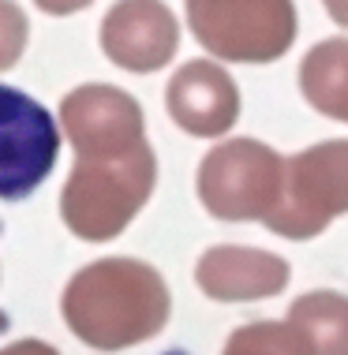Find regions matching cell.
Masks as SVG:
<instances>
[{
	"label": "cell",
	"instance_id": "cell-11",
	"mask_svg": "<svg viewBox=\"0 0 348 355\" xmlns=\"http://www.w3.org/2000/svg\"><path fill=\"white\" fill-rule=\"evenodd\" d=\"M299 90L315 112L348 123V37H330L307 49L299 64Z\"/></svg>",
	"mask_w": 348,
	"mask_h": 355
},
{
	"label": "cell",
	"instance_id": "cell-15",
	"mask_svg": "<svg viewBox=\"0 0 348 355\" xmlns=\"http://www.w3.org/2000/svg\"><path fill=\"white\" fill-rule=\"evenodd\" d=\"M38 8H42L45 15H75L83 12V8H90L94 0H34Z\"/></svg>",
	"mask_w": 348,
	"mask_h": 355
},
{
	"label": "cell",
	"instance_id": "cell-2",
	"mask_svg": "<svg viewBox=\"0 0 348 355\" xmlns=\"http://www.w3.org/2000/svg\"><path fill=\"white\" fill-rule=\"evenodd\" d=\"M158 184V157L142 142L135 150L75 153V168L60 191V217L67 232L86 243L116 239L150 202Z\"/></svg>",
	"mask_w": 348,
	"mask_h": 355
},
{
	"label": "cell",
	"instance_id": "cell-16",
	"mask_svg": "<svg viewBox=\"0 0 348 355\" xmlns=\"http://www.w3.org/2000/svg\"><path fill=\"white\" fill-rule=\"evenodd\" d=\"M0 355H60V352L45 340H15L8 348H0Z\"/></svg>",
	"mask_w": 348,
	"mask_h": 355
},
{
	"label": "cell",
	"instance_id": "cell-17",
	"mask_svg": "<svg viewBox=\"0 0 348 355\" xmlns=\"http://www.w3.org/2000/svg\"><path fill=\"white\" fill-rule=\"evenodd\" d=\"M326 4V12H330V19L341 31H348V0H322Z\"/></svg>",
	"mask_w": 348,
	"mask_h": 355
},
{
	"label": "cell",
	"instance_id": "cell-9",
	"mask_svg": "<svg viewBox=\"0 0 348 355\" xmlns=\"http://www.w3.org/2000/svg\"><path fill=\"white\" fill-rule=\"evenodd\" d=\"M169 116L195 139H217L240 120V90L214 60H188L169 79Z\"/></svg>",
	"mask_w": 348,
	"mask_h": 355
},
{
	"label": "cell",
	"instance_id": "cell-1",
	"mask_svg": "<svg viewBox=\"0 0 348 355\" xmlns=\"http://www.w3.org/2000/svg\"><path fill=\"white\" fill-rule=\"evenodd\" d=\"M67 329L98 352H120L158 337L172 295L154 266L139 258H101L83 266L60 295Z\"/></svg>",
	"mask_w": 348,
	"mask_h": 355
},
{
	"label": "cell",
	"instance_id": "cell-14",
	"mask_svg": "<svg viewBox=\"0 0 348 355\" xmlns=\"http://www.w3.org/2000/svg\"><path fill=\"white\" fill-rule=\"evenodd\" d=\"M31 23L15 0H0V71H12L26 53Z\"/></svg>",
	"mask_w": 348,
	"mask_h": 355
},
{
	"label": "cell",
	"instance_id": "cell-10",
	"mask_svg": "<svg viewBox=\"0 0 348 355\" xmlns=\"http://www.w3.org/2000/svg\"><path fill=\"white\" fill-rule=\"evenodd\" d=\"M292 281V266L274 251L221 243L210 247L195 266V284L217 303H251L281 295Z\"/></svg>",
	"mask_w": 348,
	"mask_h": 355
},
{
	"label": "cell",
	"instance_id": "cell-3",
	"mask_svg": "<svg viewBox=\"0 0 348 355\" xmlns=\"http://www.w3.org/2000/svg\"><path fill=\"white\" fill-rule=\"evenodd\" d=\"M195 42L229 64H274L296 42L292 0H183Z\"/></svg>",
	"mask_w": 348,
	"mask_h": 355
},
{
	"label": "cell",
	"instance_id": "cell-12",
	"mask_svg": "<svg viewBox=\"0 0 348 355\" xmlns=\"http://www.w3.org/2000/svg\"><path fill=\"white\" fill-rule=\"evenodd\" d=\"M288 325L307 340L311 355H348V295L304 292L288 306Z\"/></svg>",
	"mask_w": 348,
	"mask_h": 355
},
{
	"label": "cell",
	"instance_id": "cell-13",
	"mask_svg": "<svg viewBox=\"0 0 348 355\" xmlns=\"http://www.w3.org/2000/svg\"><path fill=\"white\" fill-rule=\"evenodd\" d=\"M221 355H311V348L288 322H251L232 333Z\"/></svg>",
	"mask_w": 348,
	"mask_h": 355
},
{
	"label": "cell",
	"instance_id": "cell-7",
	"mask_svg": "<svg viewBox=\"0 0 348 355\" xmlns=\"http://www.w3.org/2000/svg\"><path fill=\"white\" fill-rule=\"evenodd\" d=\"M60 128L75 153L135 150L147 142L142 105L109 83H86L60 101Z\"/></svg>",
	"mask_w": 348,
	"mask_h": 355
},
{
	"label": "cell",
	"instance_id": "cell-6",
	"mask_svg": "<svg viewBox=\"0 0 348 355\" xmlns=\"http://www.w3.org/2000/svg\"><path fill=\"white\" fill-rule=\"evenodd\" d=\"M60 153V123L42 101L0 83V198L19 202L49 180Z\"/></svg>",
	"mask_w": 348,
	"mask_h": 355
},
{
	"label": "cell",
	"instance_id": "cell-5",
	"mask_svg": "<svg viewBox=\"0 0 348 355\" xmlns=\"http://www.w3.org/2000/svg\"><path fill=\"white\" fill-rule=\"evenodd\" d=\"M285 157L255 139H229L202 157L195 187L217 220H266L281 198Z\"/></svg>",
	"mask_w": 348,
	"mask_h": 355
},
{
	"label": "cell",
	"instance_id": "cell-4",
	"mask_svg": "<svg viewBox=\"0 0 348 355\" xmlns=\"http://www.w3.org/2000/svg\"><path fill=\"white\" fill-rule=\"evenodd\" d=\"M348 214V139H326L285 157L281 198L263 225L285 239H315Z\"/></svg>",
	"mask_w": 348,
	"mask_h": 355
},
{
	"label": "cell",
	"instance_id": "cell-8",
	"mask_svg": "<svg viewBox=\"0 0 348 355\" xmlns=\"http://www.w3.org/2000/svg\"><path fill=\"white\" fill-rule=\"evenodd\" d=\"M176 49L180 23L165 0H116L101 19V53L124 71H161Z\"/></svg>",
	"mask_w": 348,
	"mask_h": 355
}]
</instances>
